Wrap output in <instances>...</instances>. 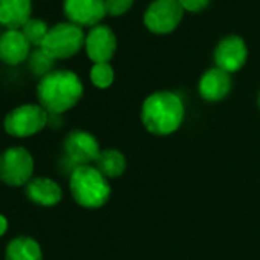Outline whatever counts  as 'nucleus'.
I'll return each instance as SVG.
<instances>
[{
  "label": "nucleus",
  "instance_id": "1",
  "mask_svg": "<svg viewBox=\"0 0 260 260\" xmlns=\"http://www.w3.org/2000/svg\"><path fill=\"white\" fill-rule=\"evenodd\" d=\"M83 96V83L72 71L58 69L40 78L37 86L39 104L52 115L72 109Z\"/></svg>",
  "mask_w": 260,
  "mask_h": 260
},
{
  "label": "nucleus",
  "instance_id": "9",
  "mask_svg": "<svg viewBox=\"0 0 260 260\" xmlns=\"http://www.w3.org/2000/svg\"><path fill=\"white\" fill-rule=\"evenodd\" d=\"M63 10L71 23L92 28L107 14L106 0H64Z\"/></svg>",
  "mask_w": 260,
  "mask_h": 260
},
{
  "label": "nucleus",
  "instance_id": "17",
  "mask_svg": "<svg viewBox=\"0 0 260 260\" xmlns=\"http://www.w3.org/2000/svg\"><path fill=\"white\" fill-rule=\"evenodd\" d=\"M95 166L98 172L106 178H118L125 170V158L121 152L115 149H106L101 150L98 159L95 161Z\"/></svg>",
  "mask_w": 260,
  "mask_h": 260
},
{
  "label": "nucleus",
  "instance_id": "14",
  "mask_svg": "<svg viewBox=\"0 0 260 260\" xmlns=\"http://www.w3.org/2000/svg\"><path fill=\"white\" fill-rule=\"evenodd\" d=\"M31 0H0V25L7 29H22L31 20Z\"/></svg>",
  "mask_w": 260,
  "mask_h": 260
},
{
  "label": "nucleus",
  "instance_id": "10",
  "mask_svg": "<svg viewBox=\"0 0 260 260\" xmlns=\"http://www.w3.org/2000/svg\"><path fill=\"white\" fill-rule=\"evenodd\" d=\"M248 57V49L239 36H228L222 39L214 51V61L216 68L225 71V72H236L239 71L245 63Z\"/></svg>",
  "mask_w": 260,
  "mask_h": 260
},
{
  "label": "nucleus",
  "instance_id": "16",
  "mask_svg": "<svg viewBox=\"0 0 260 260\" xmlns=\"http://www.w3.org/2000/svg\"><path fill=\"white\" fill-rule=\"evenodd\" d=\"M5 260H43V254L37 240L28 236H19L8 243Z\"/></svg>",
  "mask_w": 260,
  "mask_h": 260
},
{
  "label": "nucleus",
  "instance_id": "6",
  "mask_svg": "<svg viewBox=\"0 0 260 260\" xmlns=\"http://www.w3.org/2000/svg\"><path fill=\"white\" fill-rule=\"evenodd\" d=\"M34 158L20 146L5 150L0 156V181L10 187L26 185L32 179Z\"/></svg>",
  "mask_w": 260,
  "mask_h": 260
},
{
  "label": "nucleus",
  "instance_id": "24",
  "mask_svg": "<svg viewBox=\"0 0 260 260\" xmlns=\"http://www.w3.org/2000/svg\"><path fill=\"white\" fill-rule=\"evenodd\" d=\"M258 106H260V95H258Z\"/></svg>",
  "mask_w": 260,
  "mask_h": 260
},
{
  "label": "nucleus",
  "instance_id": "18",
  "mask_svg": "<svg viewBox=\"0 0 260 260\" xmlns=\"http://www.w3.org/2000/svg\"><path fill=\"white\" fill-rule=\"evenodd\" d=\"M54 58H51L42 48H36L31 55L28 57V66H29V71L37 75V77H45L48 75L49 72H52V68H54Z\"/></svg>",
  "mask_w": 260,
  "mask_h": 260
},
{
  "label": "nucleus",
  "instance_id": "22",
  "mask_svg": "<svg viewBox=\"0 0 260 260\" xmlns=\"http://www.w3.org/2000/svg\"><path fill=\"white\" fill-rule=\"evenodd\" d=\"M179 5L182 7L184 11H190V13H199L202 10H205L210 4V0H178Z\"/></svg>",
  "mask_w": 260,
  "mask_h": 260
},
{
  "label": "nucleus",
  "instance_id": "5",
  "mask_svg": "<svg viewBox=\"0 0 260 260\" xmlns=\"http://www.w3.org/2000/svg\"><path fill=\"white\" fill-rule=\"evenodd\" d=\"M49 113L40 104H22L4 119L5 132L14 138H28L48 125Z\"/></svg>",
  "mask_w": 260,
  "mask_h": 260
},
{
  "label": "nucleus",
  "instance_id": "2",
  "mask_svg": "<svg viewBox=\"0 0 260 260\" xmlns=\"http://www.w3.org/2000/svg\"><path fill=\"white\" fill-rule=\"evenodd\" d=\"M141 119L150 134L170 135L182 124L184 104L173 92H155L146 98Z\"/></svg>",
  "mask_w": 260,
  "mask_h": 260
},
{
  "label": "nucleus",
  "instance_id": "12",
  "mask_svg": "<svg viewBox=\"0 0 260 260\" xmlns=\"http://www.w3.org/2000/svg\"><path fill=\"white\" fill-rule=\"evenodd\" d=\"M31 55V43L22 29H7L0 36V60L7 64L17 66Z\"/></svg>",
  "mask_w": 260,
  "mask_h": 260
},
{
  "label": "nucleus",
  "instance_id": "21",
  "mask_svg": "<svg viewBox=\"0 0 260 260\" xmlns=\"http://www.w3.org/2000/svg\"><path fill=\"white\" fill-rule=\"evenodd\" d=\"M135 4V0H106V10L107 14L110 16H122L124 13H127L132 5Z\"/></svg>",
  "mask_w": 260,
  "mask_h": 260
},
{
  "label": "nucleus",
  "instance_id": "7",
  "mask_svg": "<svg viewBox=\"0 0 260 260\" xmlns=\"http://www.w3.org/2000/svg\"><path fill=\"white\" fill-rule=\"evenodd\" d=\"M182 16L178 0H153L144 13V25L153 34H169L178 28Z\"/></svg>",
  "mask_w": 260,
  "mask_h": 260
},
{
  "label": "nucleus",
  "instance_id": "4",
  "mask_svg": "<svg viewBox=\"0 0 260 260\" xmlns=\"http://www.w3.org/2000/svg\"><path fill=\"white\" fill-rule=\"evenodd\" d=\"M86 37L81 29V26L64 22L52 26L40 46L51 58L61 60L74 57L83 46H84Z\"/></svg>",
  "mask_w": 260,
  "mask_h": 260
},
{
  "label": "nucleus",
  "instance_id": "19",
  "mask_svg": "<svg viewBox=\"0 0 260 260\" xmlns=\"http://www.w3.org/2000/svg\"><path fill=\"white\" fill-rule=\"evenodd\" d=\"M22 32L25 34V37L28 39V42L31 43V46L40 48L49 32V28L45 22H42L40 19H31L23 28Z\"/></svg>",
  "mask_w": 260,
  "mask_h": 260
},
{
  "label": "nucleus",
  "instance_id": "8",
  "mask_svg": "<svg viewBox=\"0 0 260 260\" xmlns=\"http://www.w3.org/2000/svg\"><path fill=\"white\" fill-rule=\"evenodd\" d=\"M64 152L77 167L95 162L101 153L96 138L83 130H75L66 137Z\"/></svg>",
  "mask_w": 260,
  "mask_h": 260
},
{
  "label": "nucleus",
  "instance_id": "15",
  "mask_svg": "<svg viewBox=\"0 0 260 260\" xmlns=\"http://www.w3.org/2000/svg\"><path fill=\"white\" fill-rule=\"evenodd\" d=\"M25 191L31 202L43 205V207L57 205L63 196L60 185L49 178H32L26 184Z\"/></svg>",
  "mask_w": 260,
  "mask_h": 260
},
{
  "label": "nucleus",
  "instance_id": "23",
  "mask_svg": "<svg viewBox=\"0 0 260 260\" xmlns=\"http://www.w3.org/2000/svg\"><path fill=\"white\" fill-rule=\"evenodd\" d=\"M7 231H8V220L4 214H0V237L5 236Z\"/></svg>",
  "mask_w": 260,
  "mask_h": 260
},
{
  "label": "nucleus",
  "instance_id": "3",
  "mask_svg": "<svg viewBox=\"0 0 260 260\" xmlns=\"http://www.w3.org/2000/svg\"><path fill=\"white\" fill-rule=\"evenodd\" d=\"M71 194L75 202L84 208H100L110 198L107 178L92 166L75 167L69 181Z\"/></svg>",
  "mask_w": 260,
  "mask_h": 260
},
{
  "label": "nucleus",
  "instance_id": "20",
  "mask_svg": "<svg viewBox=\"0 0 260 260\" xmlns=\"http://www.w3.org/2000/svg\"><path fill=\"white\" fill-rule=\"evenodd\" d=\"M113 78H115V72L109 63H96L90 69V80L100 89L109 87L113 83Z\"/></svg>",
  "mask_w": 260,
  "mask_h": 260
},
{
  "label": "nucleus",
  "instance_id": "11",
  "mask_svg": "<svg viewBox=\"0 0 260 260\" xmlns=\"http://www.w3.org/2000/svg\"><path fill=\"white\" fill-rule=\"evenodd\" d=\"M84 46H86L87 57L95 64L109 63L116 51V37L109 26L96 25L86 36Z\"/></svg>",
  "mask_w": 260,
  "mask_h": 260
},
{
  "label": "nucleus",
  "instance_id": "13",
  "mask_svg": "<svg viewBox=\"0 0 260 260\" xmlns=\"http://www.w3.org/2000/svg\"><path fill=\"white\" fill-rule=\"evenodd\" d=\"M230 89H231L230 74L219 68L208 69L199 81V93L207 101H219L225 98Z\"/></svg>",
  "mask_w": 260,
  "mask_h": 260
}]
</instances>
